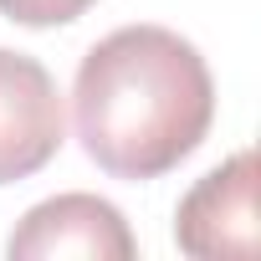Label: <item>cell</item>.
Instances as JSON below:
<instances>
[{"mask_svg":"<svg viewBox=\"0 0 261 261\" xmlns=\"http://www.w3.org/2000/svg\"><path fill=\"white\" fill-rule=\"evenodd\" d=\"M62 134L67 113L51 72L26 51L0 46V185L46 169L62 149Z\"/></svg>","mask_w":261,"mask_h":261,"instance_id":"3","label":"cell"},{"mask_svg":"<svg viewBox=\"0 0 261 261\" xmlns=\"http://www.w3.org/2000/svg\"><path fill=\"white\" fill-rule=\"evenodd\" d=\"M16 261H134L139 241L128 230L123 210L97 195H57L26 210L6 246Z\"/></svg>","mask_w":261,"mask_h":261,"instance_id":"4","label":"cell"},{"mask_svg":"<svg viewBox=\"0 0 261 261\" xmlns=\"http://www.w3.org/2000/svg\"><path fill=\"white\" fill-rule=\"evenodd\" d=\"M72 118L102 174L159 179L205 144L215 123V82L179 31L123 26L82 57Z\"/></svg>","mask_w":261,"mask_h":261,"instance_id":"1","label":"cell"},{"mask_svg":"<svg viewBox=\"0 0 261 261\" xmlns=\"http://www.w3.org/2000/svg\"><path fill=\"white\" fill-rule=\"evenodd\" d=\"M174 241L195 261H251L256 236V154L241 149L210 169L174 210Z\"/></svg>","mask_w":261,"mask_h":261,"instance_id":"2","label":"cell"},{"mask_svg":"<svg viewBox=\"0 0 261 261\" xmlns=\"http://www.w3.org/2000/svg\"><path fill=\"white\" fill-rule=\"evenodd\" d=\"M92 6L97 0H0V16H11L16 26H67Z\"/></svg>","mask_w":261,"mask_h":261,"instance_id":"5","label":"cell"}]
</instances>
